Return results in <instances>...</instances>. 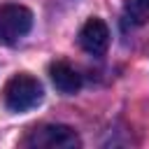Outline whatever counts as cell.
Returning a JSON list of instances; mask_svg holds the SVG:
<instances>
[{
	"mask_svg": "<svg viewBox=\"0 0 149 149\" xmlns=\"http://www.w3.org/2000/svg\"><path fill=\"white\" fill-rule=\"evenodd\" d=\"M42 98H44L42 84L26 72L9 77L2 88V102L9 112H28V109L37 107L42 102Z\"/></svg>",
	"mask_w": 149,
	"mask_h": 149,
	"instance_id": "obj_1",
	"label": "cell"
},
{
	"mask_svg": "<svg viewBox=\"0 0 149 149\" xmlns=\"http://www.w3.org/2000/svg\"><path fill=\"white\" fill-rule=\"evenodd\" d=\"M81 144L79 135L63 123H47L40 128H33L23 137V147L30 149H77Z\"/></svg>",
	"mask_w": 149,
	"mask_h": 149,
	"instance_id": "obj_2",
	"label": "cell"
},
{
	"mask_svg": "<svg viewBox=\"0 0 149 149\" xmlns=\"http://www.w3.org/2000/svg\"><path fill=\"white\" fill-rule=\"evenodd\" d=\"M33 26V14L23 5H2L0 7V42L14 44L28 35Z\"/></svg>",
	"mask_w": 149,
	"mask_h": 149,
	"instance_id": "obj_3",
	"label": "cell"
},
{
	"mask_svg": "<svg viewBox=\"0 0 149 149\" xmlns=\"http://www.w3.org/2000/svg\"><path fill=\"white\" fill-rule=\"evenodd\" d=\"M79 47L91 56H102L109 47V30L102 19H88L79 30Z\"/></svg>",
	"mask_w": 149,
	"mask_h": 149,
	"instance_id": "obj_4",
	"label": "cell"
},
{
	"mask_svg": "<svg viewBox=\"0 0 149 149\" xmlns=\"http://www.w3.org/2000/svg\"><path fill=\"white\" fill-rule=\"evenodd\" d=\"M49 77L54 81V86L61 93H77L81 88V74L65 61H56L49 65Z\"/></svg>",
	"mask_w": 149,
	"mask_h": 149,
	"instance_id": "obj_5",
	"label": "cell"
},
{
	"mask_svg": "<svg viewBox=\"0 0 149 149\" xmlns=\"http://www.w3.org/2000/svg\"><path fill=\"white\" fill-rule=\"evenodd\" d=\"M123 14L130 23L142 26L149 21V0H126L123 5Z\"/></svg>",
	"mask_w": 149,
	"mask_h": 149,
	"instance_id": "obj_6",
	"label": "cell"
}]
</instances>
